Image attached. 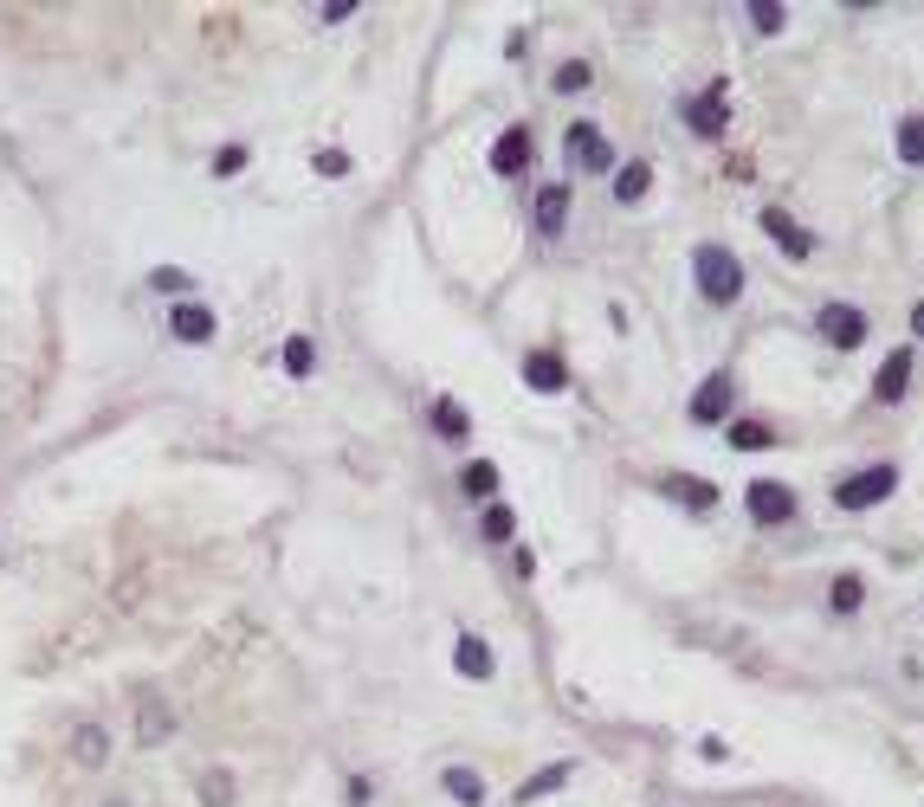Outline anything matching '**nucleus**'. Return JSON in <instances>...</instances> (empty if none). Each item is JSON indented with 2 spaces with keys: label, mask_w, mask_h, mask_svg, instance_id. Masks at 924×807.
<instances>
[{
  "label": "nucleus",
  "mask_w": 924,
  "mask_h": 807,
  "mask_svg": "<svg viewBox=\"0 0 924 807\" xmlns=\"http://www.w3.org/2000/svg\"><path fill=\"white\" fill-rule=\"evenodd\" d=\"M692 278H699L704 304H738L743 297V265H738L731 246H699V253H692Z\"/></svg>",
  "instance_id": "obj_1"
},
{
  "label": "nucleus",
  "mask_w": 924,
  "mask_h": 807,
  "mask_svg": "<svg viewBox=\"0 0 924 807\" xmlns=\"http://www.w3.org/2000/svg\"><path fill=\"white\" fill-rule=\"evenodd\" d=\"M892 491H898V466L880 459V466H866V472L834 484V511H873V504H886Z\"/></svg>",
  "instance_id": "obj_2"
},
{
  "label": "nucleus",
  "mask_w": 924,
  "mask_h": 807,
  "mask_svg": "<svg viewBox=\"0 0 924 807\" xmlns=\"http://www.w3.org/2000/svg\"><path fill=\"white\" fill-rule=\"evenodd\" d=\"M743 511L757 517L763 530H776V523H789V517L802 511V498H795V484H782V478H757V484L743 491Z\"/></svg>",
  "instance_id": "obj_3"
},
{
  "label": "nucleus",
  "mask_w": 924,
  "mask_h": 807,
  "mask_svg": "<svg viewBox=\"0 0 924 807\" xmlns=\"http://www.w3.org/2000/svg\"><path fill=\"white\" fill-rule=\"evenodd\" d=\"M679 116H686V130H692V136L718 143V136H724V123H731V91H724V84H711L704 98H686V104H679Z\"/></svg>",
  "instance_id": "obj_4"
},
{
  "label": "nucleus",
  "mask_w": 924,
  "mask_h": 807,
  "mask_svg": "<svg viewBox=\"0 0 924 807\" xmlns=\"http://www.w3.org/2000/svg\"><path fill=\"white\" fill-rule=\"evenodd\" d=\"M731 407H738V375H731V368L704 375L699 395H692V420H699V427H724V420H731Z\"/></svg>",
  "instance_id": "obj_5"
},
{
  "label": "nucleus",
  "mask_w": 924,
  "mask_h": 807,
  "mask_svg": "<svg viewBox=\"0 0 924 807\" xmlns=\"http://www.w3.org/2000/svg\"><path fill=\"white\" fill-rule=\"evenodd\" d=\"M214 310L201 304V297H182V304H169V336L175 343H187V349H201V343H214Z\"/></svg>",
  "instance_id": "obj_6"
},
{
  "label": "nucleus",
  "mask_w": 924,
  "mask_h": 807,
  "mask_svg": "<svg viewBox=\"0 0 924 807\" xmlns=\"http://www.w3.org/2000/svg\"><path fill=\"white\" fill-rule=\"evenodd\" d=\"M562 149H569V168H589V175H601V168H615V149H608V136H601L595 123H569V136H562Z\"/></svg>",
  "instance_id": "obj_7"
},
{
  "label": "nucleus",
  "mask_w": 924,
  "mask_h": 807,
  "mask_svg": "<svg viewBox=\"0 0 924 807\" xmlns=\"http://www.w3.org/2000/svg\"><path fill=\"white\" fill-rule=\"evenodd\" d=\"M866 330H873V324H866V310H860V304H821V336H827L834 349H860V343H866Z\"/></svg>",
  "instance_id": "obj_8"
},
{
  "label": "nucleus",
  "mask_w": 924,
  "mask_h": 807,
  "mask_svg": "<svg viewBox=\"0 0 924 807\" xmlns=\"http://www.w3.org/2000/svg\"><path fill=\"white\" fill-rule=\"evenodd\" d=\"M660 491L672 498V504H686L692 517H711L718 511V484L711 478H692V472H666L660 478Z\"/></svg>",
  "instance_id": "obj_9"
},
{
  "label": "nucleus",
  "mask_w": 924,
  "mask_h": 807,
  "mask_svg": "<svg viewBox=\"0 0 924 807\" xmlns=\"http://www.w3.org/2000/svg\"><path fill=\"white\" fill-rule=\"evenodd\" d=\"M763 233L782 246V258H814V233L802 221H789L782 207H763Z\"/></svg>",
  "instance_id": "obj_10"
},
{
  "label": "nucleus",
  "mask_w": 924,
  "mask_h": 807,
  "mask_svg": "<svg viewBox=\"0 0 924 807\" xmlns=\"http://www.w3.org/2000/svg\"><path fill=\"white\" fill-rule=\"evenodd\" d=\"M530 149H537L530 123H511V130L491 143V168H498V175H524V168H530Z\"/></svg>",
  "instance_id": "obj_11"
},
{
  "label": "nucleus",
  "mask_w": 924,
  "mask_h": 807,
  "mask_svg": "<svg viewBox=\"0 0 924 807\" xmlns=\"http://www.w3.org/2000/svg\"><path fill=\"white\" fill-rule=\"evenodd\" d=\"M524 381H530L537 395H562V388H569V362H562L556 349H530V356H524Z\"/></svg>",
  "instance_id": "obj_12"
},
{
  "label": "nucleus",
  "mask_w": 924,
  "mask_h": 807,
  "mask_svg": "<svg viewBox=\"0 0 924 807\" xmlns=\"http://www.w3.org/2000/svg\"><path fill=\"white\" fill-rule=\"evenodd\" d=\"M905 388H912V349H892L880 362V375H873V401L892 407V401H905Z\"/></svg>",
  "instance_id": "obj_13"
},
{
  "label": "nucleus",
  "mask_w": 924,
  "mask_h": 807,
  "mask_svg": "<svg viewBox=\"0 0 924 807\" xmlns=\"http://www.w3.org/2000/svg\"><path fill=\"white\" fill-rule=\"evenodd\" d=\"M647 187H653V162H640V155H633V162H621V168H615V201H621V207L647 201Z\"/></svg>",
  "instance_id": "obj_14"
},
{
  "label": "nucleus",
  "mask_w": 924,
  "mask_h": 807,
  "mask_svg": "<svg viewBox=\"0 0 924 807\" xmlns=\"http://www.w3.org/2000/svg\"><path fill=\"white\" fill-rule=\"evenodd\" d=\"M562 221H569V187L550 182L544 194H537V233H544V239H556V233H562Z\"/></svg>",
  "instance_id": "obj_15"
},
{
  "label": "nucleus",
  "mask_w": 924,
  "mask_h": 807,
  "mask_svg": "<svg viewBox=\"0 0 924 807\" xmlns=\"http://www.w3.org/2000/svg\"><path fill=\"white\" fill-rule=\"evenodd\" d=\"M453 665H459V678H491V672H498V665H491V646H485V640H473V633H459Z\"/></svg>",
  "instance_id": "obj_16"
},
{
  "label": "nucleus",
  "mask_w": 924,
  "mask_h": 807,
  "mask_svg": "<svg viewBox=\"0 0 924 807\" xmlns=\"http://www.w3.org/2000/svg\"><path fill=\"white\" fill-rule=\"evenodd\" d=\"M427 420H434V433H440L446 446H466V433H473V420H466V407L459 401H434L427 407Z\"/></svg>",
  "instance_id": "obj_17"
},
{
  "label": "nucleus",
  "mask_w": 924,
  "mask_h": 807,
  "mask_svg": "<svg viewBox=\"0 0 924 807\" xmlns=\"http://www.w3.org/2000/svg\"><path fill=\"white\" fill-rule=\"evenodd\" d=\"M169 731H175V717L162 711V697H155V692H143V724H136V743H143V749H155Z\"/></svg>",
  "instance_id": "obj_18"
},
{
  "label": "nucleus",
  "mask_w": 924,
  "mask_h": 807,
  "mask_svg": "<svg viewBox=\"0 0 924 807\" xmlns=\"http://www.w3.org/2000/svg\"><path fill=\"white\" fill-rule=\"evenodd\" d=\"M72 756H78V769H104V756H111V736L98 731V724H84V731L72 736Z\"/></svg>",
  "instance_id": "obj_19"
},
{
  "label": "nucleus",
  "mask_w": 924,
  "mask_h": 807,
  "mask_svg": "<svg viewBox=\"0 0 924 807\" xmlns=\"http://www.w3.org/2000/svg\"><path fill=\"white\" fill-rule=\"evenodd\" d=\"M569 775H576V763H550L544 775H530V782L518 788V807H530V801H544V795H556V788H562Z\"/></svg>",
  "instance_id": "obj_20"
},
{
  "label": "nucleus",
  "mask_w": 924,
  "mask_h": 807,
  "mask_svg": "<svg viewBox=\"0 0 924 807\" xmlns=\"http://www.w3.org/2000/svg\"><path fill=\"white\" fill-rule=\"evenodd\" d=\"M550 84H556V98H576V91H589V84H595V65H589V59H562Z\"/></svg>",
  "instance_id": "obj_21"
},
{
  "label": "nucleus",
  "mask_w": 924,
  "mask_h": 807,
  "mask_svg": "<svg viewBox=\"0 0 924 807\" xmlns=\"http://www.w3.org/2000/svg\"><path fill=\"white\" fill-rule=\"evenodd\" d=\"M440 782H446V795H453L459 807H479V801H485V782H479L473 769H459V763H453V769H446Z\"/></svg>",
  "instance_id": "obj_22"
},
{
  "label": "nucleus",
  "mask_w": 924,
  "mask_h": 807,
  "mask_svg": "<svg viewBox=\"0 0 924 807\" xmlns=\"http://www.w3.org/2000/svg\"><path fill=\"white\" fill-rule=\"evenodd\" d=\"M731 446H738V452H770V446H776V427H763V420H731Z\"/></svg>",
  "instance_id": "obj_23"
},
{
  "label": "nucleus",
  "mask_w": 924,
  "mask_h": 807,
  "mask_svg": "<svg viewBox=\"0 0 924 807\" xmlns=\"http://www.w3.org/2000/svg\"><path fill=\"white\" fill-rule=\"evenodd\" d=\"M511 530H518V511H511V504H485V517H479L485 543H511Z\"/></svg>",
  "instance_id": "obj_24"
},
{
  "label": "nucleus",
  "mask_w": 924,
  "mask_h": 807,
  "mask_svg": "<svg viewBox=\"0 0 924 807\" xmlns=\"http://www.w3.org/2000/svg\"><path fill=\"white\" fill-rule=\"evenodd\" d=\"M898 162L924 168V111H912L905 123H898Z\"/></svg>",
  "instance_id": "obj_25"
},
{
  "label": "nucleus",
  "mask_w": 924,
  "mask_h": 807,
  "mask_svg": "<svg viewBox=\"0 0 924 807\" xmlns=\"http://www.w3.org/2000/svg\"><path fill=\"white\" fill-rule=\"evenodd\" d=\"M149 292L155 297H194V278H187L182 265H155V272H149Z\"/></svg>",
  "instance_id": "obj_26"
},
{
  "label": "nucleus",
  "mask_w": 924,
  "mask_h": 807,
  "mask_svg": "<svg viewBox=\"0 0 924 807\" xmlns=\"http://www.w3.org/2000/svg\"><path fill=\"white\" fill-rule=\"evenodd\" d=\"M278 362H285V375H311V368H317V343H311V336H285Z\"/></svg>",
  "instance_id": "obj_27"
},
{
  "label": "nucleus",
  "mask_w": 924,
  "mask_h": 807,
  "mask_svg": "<svg viewBox=\"0 0 924 807\" xmlns=\"http://www.w3.org/2000/svg\"><path fill=\"white\" fill-rule=\"evenodd\" d=\"M860 601H866V582H860V575H834L827 607H834V614H860Z\"/></svg>",
  "instance_id": "obj_28"
},
{
  "label": "nucleus",
  "mask_w": 924,
  "mask_h": 807,
  "mask_svg": "<svg viewBox=\"0 0 924 807\" xmlns=\"http://www.w3.org/2000/svg\"><path fill=\"white\" fill-rule=\"evenodd\" d=\"M459 491H466V498H491V491H498V466H491V459H473V466L459 472Z\"/></svg>",
  "instance_id": "obj_29"
},
{
  "label": "nucleus",
  "mask_w": 924,
  "mask_h": 807,
  "mask_svg": "<svg viewBox=\"0 0 924 807\" xmlns=\"http://www.w3.org/2000/svg\"><path fill=\"white\" fill-rule=\"evenodd\" d=\"M201 807H233V775H226V769L201 775Z\"/></svg>",
  "instance_id": "obj_30"
},
{
  "label": "nucleus",
  "mask_w": 924,
  "mask_h": 807,
  "mask_svg": "<svg viewBox=\"0 0 924 807\" xmlns=\"http://www.w3.org/2000/svg\"><path fill=\"white\" fill-rule=\"evenodd\" d=\"M750 27H757V33H763V39H776L782 27H789V13H782V7H770V0H763V7H750Z\"/></svg>",
  "instance_id": "obj_31"
},
{
  "label": "nucleus",
  "mask_w": 924,
  "mask_h": 807,
  "mask_svg": "<svg viewBox=\"0 0 924 807\" xmlns=\"http://www.w3.org/2000/svg\"><path fill=\"white\" fill-rule=\"evenodd\" d=\"M246 162H253V149H246V143H226V149H214V175H240Z\"/></svg>",
  "instance_id": "obj_32"
},
{
  "label": "nucleus",
  "mask_w": 924,
  "mask_h": 807,
  "mask_svg": "<svg viewBox=\"0 0 924 807\" xmlns=\"http://www.w3.org/2000/svg\"><path fill=\"white\" fill-rule=\"evenodd\" d=\"M317 175H349V155H343V149H317Z\"/></svg>",
  "instance_id": "obj_33"
},
{
  "label": "nucleus",
  "mask_w": 924,
  "mask_h": 807,
  "mask_svg": "<svg viewBox=\"0 0 924 807\" xmlns=\"http://www.w3.org/2000/svg\"><path fill=\"white\" fill-rule=\"evenodd\" d=\"M369 795H375V788H369V775H349V788H343V801H349V807H369Z\"/></svg>",
  "instance_id": "obj_34"
},
{
  "label": "nucleus",
  "mask_w": 924,
  "mask_h": 807,
  "mask_svg": "<svg viewBox=\"0 0 924 807\" xmlns=\"http://www.w3.org/2000/svg\"><path fill=\"white\" fill-rule=\"evenodd\" d=\"M317 20H324V27H343V20H356V7H349V0H336V7H317Z\"/></svg>",
  "instance_id": "obj_35"
},
{
  "label": "nucleus",
  "mask_w": 924,
  "mask_h": 807,
  "mask_svg": "<svg viewBox=\"0 0 924 807\" xmlns=\"http://www.w3.org/2000/svg\"><path fill=\"white\" fill-rule=\"evenodd\" d=\"M912 336H924V297L912 304Z\"/></svg>",
  "instance_id": "obj_36"
}]
</instances>
